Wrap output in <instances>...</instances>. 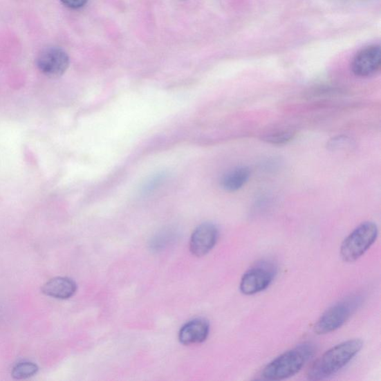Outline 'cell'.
I'll use <instances>...</instances> for the list:
<instances>
[{
    "label": "cell",
    "instance_id": "5bb4252c",
    "mask_svg": "<svg viewBox=\"0 0 381 381\" xmlns=\"http://www.w3.org/2000/svg\"><path fill=\"white\" fill-rule=\"evenodd\" d=\"M62 3L68 8L78 9L84 7L88 0H61Z\"/></svg>",
    "mask_w": 381,
    "mask_h": 381
},
{
    "label": "cell",
    "instance_id": "8992f818",
    "mask_svg": "<svg viewBox=\"0 0 381 381\" xmlns=\"http://www.w3.org/2000/svg\"><path fill=\"white\" fill-rule=\"evenodd\" d=\"M70 65V57L59 47H47L37 58V66L45 75L50 77L62 76Z\"/></svg>",
    "mask_w": 381,
    "mask_h": 381
},
{
    "label": "cell",
    "instance_id": "277c9868",
    "mask_svg": "<svg viewBox=\"0 0 381 381\" xmlns=\"http://www.w3.org/2000/svg\"><path fill=\"white\" fill-rule=\"evenodd\" d=\"M378 236V228L374 222L361 223L345 239L340 248V256L346 262H354L363 257L373 246Z\"/></svg>",
    "mask_w": 381,
    "mask_h": 381
},
{
    "label": "cell",
    "instance_id": "4fadbf2b",
    "mask_svg": "<svg viewBox=\"0 0 381 381\" xmlns=\"http://www.w3.org/2000/svg\"><path fill=\"white\" fill-rule=\"evenodd\" d=\"M295 136V133L291 130H282L270 133L266 140L271 144L282 145L291 141Z\"/></svg>",
    "mask_w": 381,
    "mask_h": 381
},
{
    "label": "cell",
    "instance_id": "7c38bea8",
    "mask_svg": "<svg viewBox=\"0 0 381 381\" xmlns=\"http://www.w3.org/2000/svg\"><path fill=\"white\" fill-rule=\"evenodd\" d=\"M38 372V366L31 362H23L17 364L12 369V376L15 379L21 380L34 376Z\"/></svg>",
    "mask_w": 381,
    "mask_h": 381
},
{
    "label": "cell",
    "instance_id": "8fae6325",
    "mask_svg": "<svg viewBox=\"0 0 381 381\" xmlns=\"http://www.w3.org/2000/svg\"><path fill=\"white\" fill-rule=\"evenodd\" d=\"M250 178V171L245 166H241L227 172L221 179L223 189L234 192L241 189Z\"/></svg>",
    "mask_w": 381,
    "mask_h": 381
},
{
    "label": "cell",
    "instance_id": "3957f363",
    "mask_svg": "<svg viewBox=\"0 0 381 381\" xmlns=\"http://www.w3.org/2000/svg\"><path fill=\"white\" fill-rule=\"evenodd\" d=\"M363 301L362 296L355 295L337 302L328 308L317 322L315 333L324 335L339 329L355 314Z\"/></svg>",
    "mask_w": 381,
    "mask_h": 381
},
{
    "label": "cell",
    "instance_id": "ba28073f",
    "mask_svg": "<svg viewBox=\"0 0 381 381\" xmlns=\"http://www.w3.org/2000/svg\"><path fill=\"white\" fill-rule=\"evenodd\" d=\"M219 232L213 223L201 224L192 234L190 250L194 255L201 257L207 255L219 240Z\"/></svg>",
    "mask_w": 381,
    "mask_h": 381
},
{
    "label": "cell",
    "instance_id": "5b68a950",
    "mask_svg": "<svg viewBox=\"0 0 381 381\" xmlns=\"http://www.w3.org/2000/svg\"><path fill=\"white\" fill-rule=\"evenodd\" d=\"M277 268L270 261H262L243 275L240 290L244 295L251 296L266 290L275 280Z\"/></svg>",
    "mask_w": 381,
    "mask_h": 381
},
{
    "label": "cell",
    "instance_id": "7a4b0ae2",
    "mask_svg": "<svg viewBox=\"0 0 381 381\" xmlns=\"http://www.w3.org/2000/svg\"><path fill=\"white\" fill-rule=\"evenodd\" d=\"M315 353V344H301L272 360L263 368L261 377L268 380H281L295 376Z\"/></svg>",
    "mask_w": 381,
    "mask_h": 381
},
{
    "label": "cell",
    "instance_id": "9c48e42d",
    "mask_svg": "<svg viewBox=\"0 0 381 381\" xmlns=\"http://www.w3.org/2000/svg\"><path fill=\"white\" fill-rule=\"evenodd\" d=\"M209 334V322L202 318L194 319L182 327L179 340L185 346L199 344L207 339Z\"/></svg>",
    "mask_w": 381,
    "mask_h": 381
},
{
    "label": "cell",
    "instance_id": "2e32d148",
    "mask_svg": "<svg viewBox=\"0 0 381 381\" xmlns=\"http://www.w3.org/2000/svg\"><path fill=\"white\" fill-rule=\"evenodd\" d=\"M181 1H185V0H181Z\"/></svg>",
    "mask_w": 381,
    "mask_h": 381
},
{
    "label": "cell",
    "instance_id": "6da1fadb",
    "mask_svg": "<svg viewBox=\"0 0 381 381\" xmlns=\"http://www.w3.org/2000/svg\"><path fill=\"white\" fill-rule=\"evenodd\" d=\"M363 346V340L353 339L332 347L310 367L308 379L320 380L335 375L353 360Z\"/></svg>",
    "mask_w": 381,
    "mask_h": 381
},
{
    "label": "cell",
    "instance_id": "30bf717a",
    "mask_svg": "<svg viewBox=\"0 0 381 381\" xmlns=\"http://www.w3.org/2000/svg\"><path fill=\"white\" fill-rule=\"evenodd\" d=\"M76 290V283L67 277L53 278L47 281L42 288V292L45 295L60 299L72 297Z\"/></svg>",
    "mask_w": 381,
    "mask_h": 381
},
{
    "label": "cell",
    "instance_id": "52a82bcc",
    "mask_svg": "<svg viewBox=\"0 0 381 381\" xmlns=\"http://www.w3.org/2000/svg\"><path fill=\"white\" fill-rule=\"evenodd\" d=\"M381 65L380 47L377 45L370 46L359 52L353 62L351 71L358 77H369L375 74Z\"/></svg>",
    "mask_w": 381,
    "mask_h": 381
},
{
    "label": "cell",
    "instance_id": "9a60e30c",
    "mask_svg": "<svg viewBox=\"0 0 381 381\" xmlns=\"http://www.w3.org/2000/svg\"><path fill=\"white\" fill-rule=\"evenodd\" d=\"M163 179V175L158 174L155 176L150 181L148 182L146 185L145 189L146 191H151L155 189L156 185H159Z\"/></svg>",
    "mask_w": 381,
    "mask_h": 381
}]
</instances>
